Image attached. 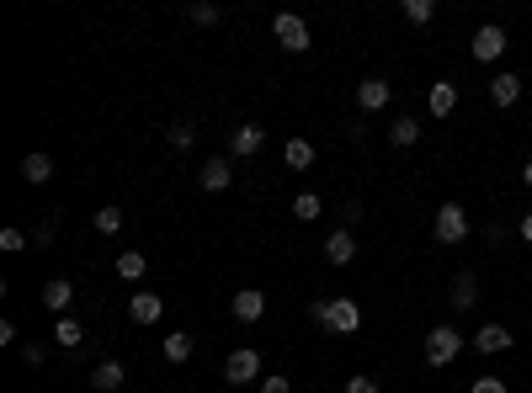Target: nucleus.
<instances>
[{
    "instance_id": "nucleus-20",
    "label": "nucleus",
    "mask_w": 532,
    "mask_h": 393,
    "mask_svg": "<svg viewBox=\"0 0 532 393\" xmlns=\"http://www.w3.org/2000/svg\"><path fill=\"white\" fill-rule=\"evenodd\" d=\"M282 165H288V170H309V165H314V144H309V138H288V144H282Z\"/></svg>"
},
{
    "instance_id": "nucleus-21",
    "label": "nucleus",
    "mask_w": 532,
    "mask_h": 393,
    "mask_svg": "<svg viewBox=\"0 0 532 393\" xmlns=\"http://www.w3.org/2000/svg\"><path fill=\"white\" fill-rule=\"evenodd\" d=\"M160 351H165V362H171V367H181V362H192V335H187V330H171Z\"/></svg>"
},
{
    "instance_id": "nucleus-5",
    "label": "nucleus",
    "mask_w": 532,
    "mask_h": 393,
    "mask_svg": "<svg viewBox=\"0 0 532 393\" xmlns=\"http://www.w3.org/2000/svg\"><path fill=\"white\" fill-rule=\"evenodd\" d=\"M506 48H512V37H506V27H501V21H485V27L474 32V43H469V53H474L480 64H496Z\"/></svg>"
},
{
    "instance_id": "nucleus-14",
    "label": "nucleus",
    "mask_w": 532,
    "mask_h": 393,
    "mask_svg": "<svg viewBox=\"0 0 532 393\" xmlns=\"http://www.w3.org/2000/svg\"><path fill=\"white\" fill-rule=\"evenodd\" d=\"M352 255H357L352 229H330V240H325V261H330V266H352Z\"/></svg>"
},
{
    "instance_id": "nucleus-22",
    "label": "nucleus",
    "mask_w": 532,
    "mask_h": 393,
    "mask_svg": "<svg viewBox=\"0 0 532 393\" xmlns=\"http://www.w3.org/2000/svg\"><path fill=\"white\" fill-rule=\"evenodd\" d=\"M144 271H149V255H144V250H123V255H117V277H123V282H139Z\"/></svg>"
},
{
    "instance_id": "nucleus-18",
    "label": "nucleus",
    "mask_w": 532,
    "mask_h": 393,
    "mask_svg": "<svg viewBox=\"0 0 532 393\" xmlns=\"http://www.w3.org/2000/svg\"><path fill=\"white\" fill-rule=\"evenodd\" d=\"M69 303H75V287H69V277H53V282L43 287V309L64 319V309H69Z\"/></svg>"
},
{
    "instance_id": "nucleus-13",
    "label": "nucleus",
    "mask_w": 532,
    "mask_h": 393,
    "mask_svg": "<svg viewBox=\"0 0 532 393\" xmlns=\"http://www.w3.org/2000/svg\"><path fill=\"white\" fill-rule=\"evenodd\" d=\"M426 112H432V117H453V112H458V85H453V80H437V85L426 90Z\"/></svg>"
},
{
    "instance_id": "nucleus-34",
    "label": "nucleus",
    "mask_w": 532,
    "mask_h": 393,
    "mask_svg": "<svg viewBox=\"0 0 532 393\" xmlns=\"http://www.w3.org/2000/svg\"><path fill=\"white\" fill-rule=\"evenodd\" d=\"M21 362H27V367H43V362H48V351H43V346H21Z\"/></svg>"
},
{
    "instance_id": "nucleus-12",
    "label": "nucleus",
    "mask_w": 532,
    "mask_h": 393,
    "mask_svg": "<svg viewBox=\"0 0 532 393\" xmlns=\"http://www.w3.org/2000/svg\"><path fill=\"white\" fill-rule=\"evenodd\" d=\"M389 96H394V90H389V80H378V75H368V80L357 85V106H362V112H384Z\"/></svg>"
},
{
    "instance_id": "nucleus-4",
    "label": "nucleus",
    "mask_w": 532,
    "mask_h": 393,
    "mask_svg": "<svg viewBox=\"0 0 532 393\" xmlns=\"http://www.w3.org/2000/svg\"><path fill=\"white\" fill-rule=\"evenodd\" d=\"M272 32H277V43H282L288 53H304V48H309V21H304L298 11H277V16H272Z\"/></svg>"
},
{
    "instance_id": "nucleus-33",
    "label": "nucleus",
    "mask_w": 532,
    "mask_h": 393,
    "mask_svg": "<svg viewBox=\"0 0 532 393\" xmlns=\"http://www.w3.org/2000/svg\"><path fill=\"white\" fill-rule=\"evenodd\" d=\"M32 245H37V250H43V245H53V218H48V224H37V229H32Z\"/></svg>"
},
{
    "instance_id": "nucleus-16",
    "label": "nucleus",
    "mask_w": 532,
    "mask_h": 393,
    "mask_svg": "<svg viewBox=\"0 0 532 393\" xmlns=\"http://www.w3.org/2000/svg\"><path fill=\"white\" fill-rule=\"evenodd\" d=\"M123 383H128L123 362H96V367H91V389H96V393H117Z\"/></svg>"
},
{
    "instance_id": "nucleus-9",
    "label": "nucleus",
    "mask_w": 532,
    "mask_h": 393,
    "mask_svg": "<svg viewBox=\"0 0 532 393\" xmlns=\"http://www.w3.org/2000/svg\"><path fill=\"white\" fill-rule=\"evenodd\" d=\"M261 144H266V128L245 122V128L229 133V160H250V154H261Z\"/></svg>"
},
{
    "instance_id": "nucleus-29",
    "label": "nucleus",
    "mask_w": 532,
    "mask_h": 393,
    "mask_svg": "<svg viewBox=\"0 0 532 393\" xmlns=\"http://www.w3.org/2000/svg\"><path fill=\"white\" fill-rule=\"evenodd\" d=\"M165 138H171V149H192L197 128H192V122H171V133H165Z\"/></svg>"
},
{
    "instance_id": "nucleus-37",
    "label": "nucleus",
    "mask_w": 532,
    "mask_h": 393,
    "mask_svg": "<svg viewBox=\"0 0 532 393\" xmlns=\"http://www.w3.org/2000/svg\"><path fill=\"white\" fill-rule=\"evenodd\" d=\"M522 186H532V160L522 165Z\"/></svg>"
},
{
    "instance_id": "nucleus-25",
    "label": "nucleus",
    "mask_w": 532,
    "mask_h": 393,
    "mask_svg": "<svg viewBox=\"0 0 532 393\" xmlns=\"http://www.w3.org/2000/svg\"><path fill=\"white\" fill-rule=\"evenodd\" d=\"M320 213H325V202H320L314 192H298V197H293V218H298V224H314Z\"/></svg>"
},
{
    "instance_id": "nucleus-24",
    "label": "nucleus",
    "mask_w": 532,
    "mask_h": 393,
    "mask_svg": "<svg viewBox=\"0 0 532 393\" xmlns=\"http://www.w3.org/2000/svg\"><path fill=\"white\" fill-rule=\"evenodd\" d=\"M48 176H53V160H48V154H27V160H21V181H32V186H43Z\"/></svg>"
},
{
    "instance_id": "nucleus-11",
    "label": "nucleus",
    "mask_w": 532,
    "mask_h": 393,
    "mask_svg": "<svg viewBox=\"0 0 532 393\" xmlns=\"http://www.w3.org/2000/svg\"><path fill=\"white\" fill-rule=\"evenodd\" d=\"M229 314H234L240 325H256V319L266 314V293H256V287H240V293H234V303H229Z\"/></svg>"
},
{
    "instance_id": "nucleus-8",
    "label": "nucleus",
    "mask_w": 532,
    "mask_h": 393,
    "mask_svg": "<svg viewBox=\"0 0 532 393\" xmlns=\"http://www.w3.org/2000/svg\"><path fill=\"white\" fill-rule=\"evenodd\" d=\"M485 96H490V106H517V101H522V75L501 69V75L485 85Z\"/></svg>"
},
{
    "instance_id": "nucleus-19",
    "label": "nucleus",
    "mask_w": 532,
    "mask_h": 393,
    "mask_svg": "<svg viewBox=\"0 0 532 393\" xmlns=\"http://www.w3.org/2000/svg\"><path fill=\"white\" fill-rule=\"evenodd\" d=\"M389 144H394V149H410V144H421V122H416L410 112H405V117H394V122H389Z\"/></svg>"
},
{
    "instance_id": "nucleus-27",
    "label": "nucleus",
    "mask_w": 532,
    "mask_h": 393,
    "mask_svg": "<svg viewBox=\"0 0 532 393\" xmlns=\"http://www.w3.org/2000/svg\"><path fill=\"white\" fill-rule=\"evenodd\" d=\"M53 341H59V346H69V351H75V346H85V330H80V325H75V319H69V314H64V319H59V325H53Z\"/></svg>"
},
{
    "instance_id": "nucleus-6",
    "label": "nucleus",
    "mask_w": 532,
    "mask_h": 393,
    "mask_svg": "<svg viewBox=\"0 0 532 393\" xmlns=\"http://www.w3.org/2000/svg\"><path fill=\"white\" fill-rule=\"evenodd\" d=\"M325 330H336V335H357V330H362V309H357V298H330V309H325Z\"/></svg>"
},
{
    "instance_id": "nucleus-26",
    "label": "nucleus",
    "mask_w": 532,
    "mask_h": 393,
    "mask_svg": "<svg viewBox=\"0 0 532 393\" xmlns=\"http://www.w3.org/2000/svg\"><path fill=\"white\" fill-rule=\"evenodd\" d=\"M91 224H96V234H117V229L128 224V213H123V208H96Z\"/></svg>"
},
{
    "instance_id": "nucleus-3",
    "label": "nucleus",
    "mask_w": 532,
    "mask_h": 393,
    "mask_svg": "<svg viewBox=\"0 0 532 393\" xmlns=\"http://www.w3.org/2000/svg\"><path fill=\"white\" fill-rule=\"evenodd\" d=\"M224 383H234V389L261 383V351H250V346L229 351V357H224Z\"/></svg>"
},
{
    "instance_id": "nucleus-1",
    "label": "nucleus",
    "mask_w": 532,
    "mask_h": 393,
    "mask_svg": "<svg viewBox=\"0 0 532 393\" xmlns=\"http://www.w3.org/2000/svg\"><path fill=\"white\" fill-rule=\"evenodd\" d=\"M458 351H464V335H458V325H432V330H426V362H432V367H448V362H458Z\"/></svg>"
},
{
    "instance_id": "nucleus-15",
    "label": "nucleus",
    "mask_w": 532,
    "mask_h": 393,
    "mask_svg": "<svg viewBox=\"0 0 532 393\" xmlns=\"http://www.w3.org/2000/svg\"><path fill=\"white\" fill-rule=\"evenodd\" d=\"M474 351H480V357H501V351H512V330H506V325H485V330L474 335Z\"/></svg>"
},
{
    "instance_id": "nucleus-7",
    "label": "nucleus",
    "mask_w": 532,
    "mask_h": 393,
    "mask_svg": "<svg viewBox=\"0 0 532 393\" xmlns=\"http://www.w3.org/2000/svg\"><path fill=\"white\" fill-rule=\"evenodd\" d=\"M160 314H165V298H160V293L139 287V293L128 298V319H133V325H160Z\"/></svg>"
},
{
    "instance_id": "nucleus-23",
    "label": "nucleus",
    "mask_w": 532,
    "mask_h": 393,
    "mask_svg": "<svg viewBox=\"0 0 532 393\" xmlns=\"http://www.w3.org/2000/svg\"><path fill=\"white\" fill-rule=\"evenodd\" d=\"M400 16H405L410 27H432V16H437V0H405V5H400Z\"/></svg>"
},
{
    "instance_id": "nucleus-38",
    "label": "nucleus",
    "mask_w": 532,
    "mask_h": 393,
    "mask_svg": "<svg viewBox=\"0 0 532 393\" xmlns=\"http://www.w3.org/2000/svg\"><path fill=\"white\" fill-rule=\"evenodd\" d=\"M528 277H532V266H528Z\"/></svg>"
},
{
    "instance_id": "nucleus-36",
    "label": "nucleus",
    "mask_w": 532,
    "mask_h": 393,
    "mask_svg": "<svg viewBox=\"0 0 532 393\" xmlns=\"http://www.w3.org/2000/svg\"><path fill=\"white\" fill-rule=\"evenodd\" d=\"M522 240L532 245V213H522Z\"/></svg>"
},
{
    "instance_id": "nucleus-31",
    "label": "nucleus",
    "mask_w": 532,
    "mask_h": 393,
    "mask_svg": "<svg viewBox=\"0 0 532 393\" xmlns=\"http://www.w3.org/2000/svg\"><path fill=\"white\" fill-rule=\"evenodd\" d=\"M261 393H293V383L282 373H272V378H261Z\"/></svg>"
},
{
    "instance_id": "nucleus-17",
    "label": "nucleus",
    "mask_w": 532,
    "mask_h": 393,
    "mask_svg": "<svg viewBox=\"0 0 532 393\" xmlns=\"http://www.w3.org/2000/svg\"><path fill=\"white\" fill-rule=\"evenodd\" d=\"M474 303H480V277H474V271L464 266V271L453 277V309L464 314V309H474Z\"/></svg>"
},
{
    "instance_id": "nucleus-10",
    "label": "nucleus",
    "mask_w": 532,
    "mask_h": 393,
    "mask_svg": "<svg viewBox=\"0 0 532 393\" xmlns=\"http://www.w3.org/2000/svg\"><path fill=\"white\" fill-rule=\"evenodd\" d=\"M197 181H202V192H224V186L234 181V160H229V154L202 160V176H197Z\"/></svg>"
},
{
    "instance_id": "nucleus-32",
    "label": "nucleus",
    "mask_w": 532,
    "mask_h": 393,
    "mask_svg": "<svg viewBox=\"0 0 532 393\" xmlns=\"http://www.w3.org/2000/svg\"><path fill=\"white\" fill-rule=\"evenodd\" d=\"M469 393H512V389H506L501 378H474V389H469Z\"/></svg>"
},
{
    "instance_id": "nucleus-28",
    "label": "nucleus",
    "mask_w": 532,
    "mask_h": 393,
    "mask_svg": "<svg viewBox=\"0 0 532 393\" xmlns=\"http://www.w3.org/2000/svg\"><path fill=\"white\" fill-rule=\"evenodd\" d=\"M218 16H224L218 5H187V21H192V27H218Z\"/></svg>"
},
{
    "instance_id": "nucleus-35",
    "label": "nucleus",
    "mask_w": 532,
    "mask_h": 393,
    "mask_svg": "<svg viewBox=\"0 0 532 393\" xmlns=\"http://www.w3.org/2000/svg\"><path fill=\"white\" fill-rule=\"evenodd\" d=\"M346 393H384L373 378H346Z\"/></svg>"
},
{
    "instance_id": "nucleus-2",
    "label": "nucleus",
    "mask_w": 532,
    "mask_h": 393,
    "mask_svg": "<svg viewBox=\"0 0 532 393\" xmlns=\"http://www.w3.org/2000/svg\"><path fill=\"white\" fill-rule=\"evenodd\" d=\"M432 234H437V245H464V240H469V213H464L458 202H442Z\"/></svg>"
},
{
    "instance_id": "nucleus-30",
    "label": "nucleus",
    "mask_w": 532,
    "mask_h": 393,
    "mask_svg": "<svg viewBox=\"0 0 532 393\" xmlns=\"http://www.w3.org/2000/svg\"><path fill=\"white\" fill-rule=\"evenodd\" d=\"M0 250H5V255L27 250V234H21V229H0Z\"/></svg>"
}]
</instances>
